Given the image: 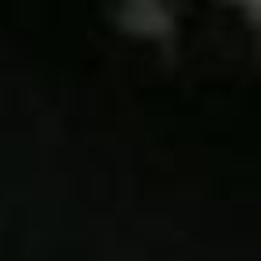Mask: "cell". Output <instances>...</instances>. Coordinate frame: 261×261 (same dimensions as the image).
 <instances>
[{
  "mask_svg": "<svg viewBox=\"0 0 261 261\" xmlns=\"http://www.w3.org/2000/svg\"><path fill=\"white\" fill-rule=\"evenodd\" d=\"M242 4H250V8H257V12H261V0H242Z\"/></svg>",
  "mask_w": 261,
  "mask_h": 261,
  "instance_id": "1",
  "label": "cell"
}]
</instances>
